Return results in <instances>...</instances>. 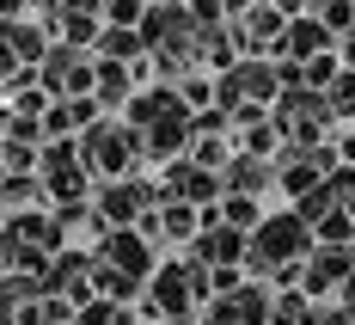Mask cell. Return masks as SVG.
Here are the masks:
<instances>
[{
    "instance_id": "cell-10",
    "label": "cell",
    "mask_w": 355,
    "mask_h": 325,
    "mask_svg": "<svg viewBox=\"0 0 355 325\" xmlns=\"http://www.w3.org/2000/svg\"><path fill=\"white\" fill-rule=\"evenodd\" d=\"M98 49H105V62H135V49H147V43H141L135 25H110V31L98 37Z\"/></svg>"
},
{
    "instance_id": "cell-5",
    "label": "cell",
    "mask_w": 355,
    "mask_h": 325,
    "mask_svg": "<svg viewBox=\"0 0 355 325\" xmlns=\"http://www.w3.org/2000/svg\"><path fill=\"white\" fill-rule=\"evenodd\" d=\"M276 49H288V62H313V56L331 49V25H324V19H288Z\"/></svg>"
},
{
    "instance_id": "cell-15",
    "label": "cell",
    "mask_w": 355,
    "mask_h": 325,
    "mask_svg": "<svg viewBox=\"0 0 355 325\" xmlns=\"http://www.w3.org/2000/svg\"><path fill=\"white\" fill-rule=\"evenodd\" d=\"M141 12H147V0H105L110 25H141Z\"/></svg>"
},
{
    "instance_id": "cell-2",
    "label": "cell",
    "mask_w": 355,
    "mask_h": 325,
    "mask_svg": "<svg viewBox=\"0 0 355 325\" xmlns=\"http://www.w3.org/2000/svg\"><path fill=\"white\" fill-rule=\"evenodd\" d=\"M276 80H282V74L270 68V62H233V68L220 74V99L233 110L239 105H263V99L276 92Z\"/></svg>"
},
{
    "instance_id": "cell-6",
    "label": "cell",
    "mask_w": 355,
    "mask_h": 325,
    "mask_svg": "<svg viewBox=\"0 0 355 325\" xmlns=\"http://www.w3.org/2000/svg\"><path fill=\"white\" fill-rule=\"evenodd\" d=\"M184 135H190V117H184V99H178L172 110H159V117L147 123V153H159V160H166V153H178Z\"/></svg>"
},
{
    "instance_id": "cell-11",
    "label": "cell",
    "mask_w": 355,
    "mask_h": 325,
    "mask_svg": "<svg viewBox=\"0 0 355 325\" xmlns=\"http://www.w3.org/2000/svg\"><path fill=\"white\" fill-rule=\"evenodd\" d=\"M313 6V19H324L331 31H349L355 25V0H306Z\"/></svg>"
},
{
    "instance_id": "cell-17",
    "label": "cell",
    "mask_w": 355,
    "mask_h": 325,
    "mask_svg": "<svg viewBox=\"0 0 355 325\" xmlns=\"http://www.w3.org/2000/svg\"><path fill=\"white\" fill-rule=\"evenodd\" d=\"M343 56H349V62H355V25H349V37H343Z\"/></svg>"
},
{
    "instance_id": "cell-3",
    "label": "cell",
    "mask_w": 355,
    "mask_h": 325,
    "mask_svg": "<svg viewBox=\"0 0 355 325\" xmlns=\"http://www.w3.org/2000/svg\"><path fill=\"white\" fill-rule=\"evenodd\" d=\"M313 246V233H306V215H276L257 227V264H282V258H300Z\"/></svg>"
},
{
    "instance_id": "cell-8",
    "label": "cell",
    "mask_w": 355,
    "mask_h": 325,
    "mask_svg": "<svg viewBox=\"0 0 355 325\" xmlns=\"http://www.w3.org/2000/svg\"><path fill=\"white\" fill-rule=\"evenodd\" d=\"M43 80H49V86H86L92 68L73 56V43H62V49H43Z\"/></svg>"
},
{
    "instance_id": "cell-1",
    "label": "cell",
    "mask_w": 355,
    "mask_h": 325,
    "mask_svg": "<svg viewBox=\"0 0 355 325\" xmlns=\"http://www.w3.org/2000/svg\"><path fill=\"white\" fill-rule=\"evenodd\" d=\"M141 43L159 56V62H190L196 56V43H202V25H196V12L190 6H178V0H153L141 12Z\"/></svg>"
},
{
    "instance_id": "cell-14",
    "label": "cell",
    "mask_w": 355,
    "mask_h": 325,
    "mask_svg": "<svg viewBox=\"0 0 355 325\" xmlns=\"http://www.w3.org/2000/svg\"><path fill=\"white\" fill-rule=\"evenodd\" d=\"M324 105L337 110V117H349L355 110V74H337V80H331V99H324Z\"/></svg>"
},
{
    "instance_id": "cell-4",
    "label": "cell",
    "mask_w": 355,
    "mask_h": 325,
    "mask_svg": "<svg viewBox=\"0 0 355 325\" xmlns=\"http://www.w3.org/2000/svg\"><path fill=\"white\" fill-rule=\"evenodd\" d=\"M129 153H135V135L116 129V123H98V129L86 135V166H98V172H123Z\"/></svg>"
},
{
    "instance_id": "cell-7",
    "label": "cell",
    "mask_w": 355,
    "mask_h": 325,
    "mask_svg": "<svg viewBox=\"0 0 355 325\" xmlns=\"http://www.w3.org/2000/svg\"><path fill=\"white\" fill-rule=\"evenodd\" d=\"M196 289H202V276H190V270H166V276L153 283V307H159V313H184V307L196 301Z\"/></svg>"
},
{
    "instance_id": "cell-13",
    "label": "cell",
    "mask_w": 355,
    "mask_h": 325,
    "mask_svg": "<svg viewBox=\"0 0 355 325\" xmlns=\"http://www.w3.org/2000/svg\"><path fill=\"white\" fill-rule=\"evenodd\" d=\"M98 92H105V105H116V99L129 92V74H123V62H105V68H98Z\"/></svg>"
},
{
    "instance_id": "cell-9",
    "label": "cell",
    "mask_w": 355,
    "mask_h": 325,
    "mask_svg": "<svg viewBox=\"0 0 355 325\" xmlns=\"http://www.w3.org/2000/svg\"><path fill=\"white\" fill-rule=\"evenodd\" d=\"M147 203H153L147 184H110L105 190V215H116V221H129L135 209H147Z\"/></svg>"
},
{
    "instance_id": "cell-12",
    "label": "cell",
    "mask_w": 355,
    "mask_h": 325,
    "mask_svg": "<svg viewBox=\"0 0 355 325\" xmlns=\"http://www.w3.org/2000/svg\"><path fill=\"white\" fill-rule=\"evenodd\" d=\"M110 258H116L123 270H147V264H153V258L141 252V240H135V233H116V240H110Z\"/></svg>"
},
{
    "instance_id": "cell-16",
    "label": "cell",
    "mask_w": 355,
    "mask_h": 325,
    "mask_svg": "<svg viewBox=\"0 0 355 325\" xmlns=\"http://www.w3.org/2000/svg\"><path fill=\"white\" fill-rule=\"evenodd\" d=\"M202 258H239V233H209L202 240Z\"/></svg>"
}]
</instances>
